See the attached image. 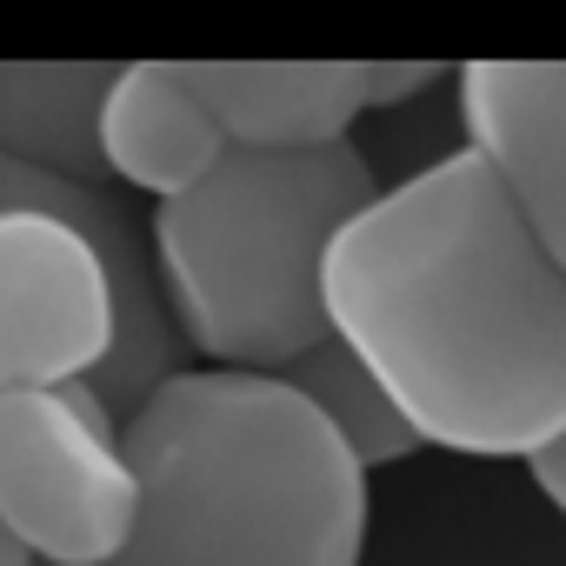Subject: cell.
Here are the masks:
<instances>
[{
    "label": "cell",
    "mask_w": 566,
    "mask_h": 566,
    "mask_svg": "<svg viewBox=\"0 0 566 566\" xmlns=\"http://www.w3.org/2000/svg\"><path fill=\"white\" fill-rule=\"evenodd\" d=\"M0 207H48V213H67V220L87 227L94 247L107 253L114 287H120V340H114L107 367L94 374V394H101V400L120 413V427H127V420L187 367V340H180V327H174V314H167L147 227H134V213H127V200H120L114 187L28 167V160H14V154H0Z\"/></svg>",
    "instance_id": "cell-6"
},
{
    "label": "cell",
    "mask_w": 566,
    "mask_h": 566,
    "mask_svg": "<svg viewBox=\"0 0 566 566\" xmlns=\"http://www.w3.org/2000/svg\"><path fill=\"white\" fill-rule=\"evenodd\" d=\"M533 480H539V493L566 513V440H559V447H546V453L533 460Z\"/></svg>",
    "instance_id": "cell-13"
},
{
    "label": "cell",
    "mask_w": 566,
    "mask_h": 566,
    "mask_svg": "<svg viewBox=\"0 0 566 566\" xmlns=\"http://www.w3.org/2000/svg\"><path fill=\"white\" fill-rule=\"evenodd\" d=\"M280 380L314 400V413L347 440V453H354L367 473H374V467H394V460H407V453L427 447L420 427H413V420L400 413V400L387 394V380H380L340 334H327L321 347H307Z\"/></svg>",
    "instance_id": "cell-11"
},
{
    "label": "cell",
    "mask_w": 566,
    "mask_h": 566,
    "mask_svg": "<svg viewBox=\"0 0 566 566\" xmlns=\"http://www.w3.org/2000/svg\"><path fill=\"white\" fill-rule=\"evenodd\" d=\"M0 520L41 566H107L140 520V467L94 380L0 387Z\"/></svg>",
    "instance_id": "cell-4"
},
{
    "label": "cell",
    "mask_w": 566,
    "mask_h": 566,
    "mask_svg": "<svg viewBox=\"0 0 566 566\" xmlns=\"http://www.w3.org/2000/svg\"><path fill=\"white\" fill-rule=\"evenodd\" d=\"M101 147H107L114 180H127L154 200H174V193L200 187L233 140L213 120V107L180 81L174 61H127L114 74L107 114H101Z\"/></svg>",
    "instance_id": "cell-9"
},
{
    "label": "cell",
    "mask_w": 566,
    "mask_h": 566,
    "mask_svg": "<svg viewBox=\"0 0 566 566\" xmlns=\"http://www.w3.org/2000/svg\"><path fill=\"white\" fill-rule=\"evenodd\" d=\"M120 340V287L87 227L0 207V387L94 380Z\"/></svg>",
    "instance_id": "cell-5"
},
{
    "label": "cell",
    "mask_w": 566,
    "mask_h": 566,
    "mask_svg": "<svg viewBox=\"0 0 566 566\" xmlns=\"http://www.w3.org/2000/svg\"><path fill=\"white\" fill-rule=\"evenodd\" d=\"M114 74V61H0V154L107 187L114 167L101 147V114Z\"/></svg>",
    "instance_id": "cell-10"
},
{
    "label": "cell",
    "mask_w": 566,
    "mask_h": 566,
    "mask_svg": "<svg viewBox=\"0 0 566 566\" xmlns=\"http://www.w3.org/2000/svg\"><path fill=\"white\" fill-rule=\"evenodd\" d=\"M327 321L427 447L533 467L566 440V266L480 147L334 233Z\"/></svg>",
    "instance_id": "cell-1"
},
{
    "label": "cell",
    "mask_w": 566,
    "mask_h": 566,
    "mask_svg": "<svg viewBox=\"0 0 566 566\" xmlns=\"http://www.w3.org/2000/svg\"><path fill=\"white\" fill-rule=\"evenodd\" d=\"M374 193L367 154L334 140L227 147L200 187L154 200L147 247L180 340L233 374H287L334 334L327 247Z\"/></svg>",
    "instance_id": "cell-3"
},
{
    "label": "cell",
    "mask_w": 566,
    "mask_h": 566,
    "mask_svg": "<svg viewBox=\"0 0 566 566\" xmlns=\"http://www.w3.org/2000/svg\"><path fill=\"white\" fill-rule=\"evenodd\" d=\"M127 453L140 520L107 566H360L367 467L280 374L180 367Z\"/></svg>",
    "instance_id": "cell-2"
},
{
    "label": "cell",
    "mask_w": 566,
    "mask_h": 566,
    "mask_svg": "<svg viewBox=\"0 0 566 566\" xmlns=\"http://www.w3.org/2000/svg\"><path fill=\"white\" fill-rule=\"evenodd\" d=\"M440 74H447L440 61H367V107H400L427 94Z\"/></svg>",
    "instance_id": "cell-12"
},
{
    "label": "cell",
    "mask_w": 566,
    "mask_h": 566,
    "mask_svg": "<svg viewBox=\"0 0 566 566\" xmlns=\"http://www.w3.org/2000/svg\"><path fill=\"white\" fill-rule=\"evenodd\" d=\"M460 120L566 266V61H467Z\"/></svg>",
    "instance_id": "cell-7"
},
{
    "label": "cell",
    "mask_w": 566,
    "mask_h": 566,
    "mask_svg": "<svg viewBox=\"0 0 566 566\" xmlns=\"http://www.w3.org/2000/svg\"><path fill=\"white\" fill-rule=\"evenodd\" d=\"M233 147H334L367 114V61H180Z\"/></svg>",
    "instance_id": "cell-8"
},
{
    "label": "cell",
    "mask_w": 566,
    "mask_h": 566,
    "mask_svg": "<svg viewBox=\"0 0 566 566\" xmlns=\"http://www.w3.org/2000/svg\"><path fill=\"white\" fill-rule=\"evenodd\" d=\"M0 566H41V559L28 553V539H21L8 520H0Z\"/></svg>",
    "instance_id": "cell-14"
}]
</instances>
